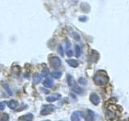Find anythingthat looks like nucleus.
Segmentation results:
<instances>
[{"mask_svg":"<svg viewBox=\"0 0 129 121\" xmlns=\"http://www.w3.org/2000/svg\"><path fill=\"white\" fill-rule=\"evenodd\" d=\"M94 82L99 86H104L108 82V77L102 72H99L94 76Z\"/></svg>","mask_w":129,"mask_h":121,"instance_id":"f257e3e1","label":"nucleus"},{"mask_svg":"<svg viewBox=\"0 0 129 121\" xmlns=\"http://www.w3.org/2000/svg\"><path fill=\"white\" fill-rule=\"evenodd\" d=\"M55 107L52 104H46V105H43L41 111H40V115H49L54 111Z\"/></svg>","mask_w":129,"mask_h":121,"instance_id":"f03ea898","label":"nucleus"},{"mask_svg":"<svg viewBox=\"0 0 129 121\" xmlns=\"http://www.w3.org/2000/svg\"><path fill=\"white\" fill-rule=\"evenodd\" d=\"M49 62L52 67H53L54 69H57L61 65V60L57 56H52L49 59Z\"/></svg>","mask_w":129,"mask_h":121,"instance_id":"7ed1b4c3","label":"nucleus"},{"mask_svg":"<svg viewBox=\"0 0 129 121\" xmlns=\"http://www.w3.org/2000/svg\"><path fill=\"white\" fill-rule=\"evenodd\" d=\"M83 117V113L80 111H76L71 115V121H80Z\"/></svg>","mask_w":129,"mask_h":121,"instance_id":"20e7f679","label":"nucleus"},{"mask_svg":"<svg viewBox=\"0 0 129 121\" xmlns=\"http://www.w3.org/2000/svg\"><path fill=\"white\" fill-rule=\"evenodd\" d=\"M60 97H61V95L60 94H58V93H55V94H52L49 96L46 97V101L48 103H52V102H55V101L60 99Z\"/></svg>","mask_w":129,"mask_h":121,"instance_id":"39448f33","label":"nucleus"},{"mask_svg":"<svg viewBox=\"0 0 129 121\" xmlns=\"http://www.w3.org/2000/svg\"><path fill=\"white\" fill-rule=\"evenodd\" d=\"M19 121H32L33 120V115L31 113H27L26 115H23L22 116H19Z\"/></svg>","mask_w":129,"mask_h":121,"instance_id":"423d86ee","label":"nucleus"},{"mask_svg":"<svg viewBox=\"0 0 129 121\" xmlns=\"http://www.w3.org/2000/svg\"><path fill=\"white\" fill-rule=\"evenodd\" d=\"M90 99L92 103H94V105H98L100 102V98L99 96L95 94V93H92V94L90 95Z\"/></svg>","mask_w":129,"mask_h":121,"instance_id":"0eeeda50","label":"nucleus"},{"mask_svg":"<svg viewBox=\"0 0 129 121\" xmlns=\"http://www.w3.org/2000/svg\"><path fill=\"white\" fill-rule=\"evenodd\" d=\"M32 80H33L34 85H37L41 82L42 75H40V74H38V73H36V74H34V75H33V78H32Z\"/></svg>","mask_w":129,"mask_h":121,"instance_id":"6e6552de","label":"nucleus"},{"mask_svg":"<svg viewBox=\"0 0 129 121\" xmlns=\"http://www.w3.org/2000/svg\"><path fill=\"white\" fill-rule=\"evenodd\" d=\"M7 106L9 107L11 109H13V110H15V109H16L18 107L19 103H18V101H16L15 99H11L7 103Z\"/></svg>","mask_w":129,"mask_h":121,"instance_id":"1a4fd4ad","label":"nucleus"},{"mask_svg":"<svg viewBox=\"0 0 129 121\" xmlns=\"http://www.w3.org/2000/svg\"><path fill=\"white\" fill-rule=\"evenodd\" d=\"M67 82H68V85L71 89L74 87L75 85H76V82L75 80L74 79V78L70 75V74H68L67 75Z\"/></svg>","mask_w":129,"mask_h":121,"instance_id":"9d476101","label":"nucleus"},{"mask_svg":"<svg viewBox=\"0 0 129 121\" xmlns=\"http://www.w3.org/2000/svg\"><path fill=\"white\" fill-rule=\"evenodd\" d=\"M43 85H44V86H45L47 88H50L52 86V85H53V81L51 78H46L43 82Z\"/></svg>","mask_w":129,"mask_h":121,"instance_id":"9b49d317","label":"nucleus"},{"mask_svg":"<svg viewBox=\"0 0 129 121\" xmlns=\"http://www.w3.org/2000/svg\"><path fill=\"white\" fill-rule=\"evenodd\" d=\"M106 116H107V119L109 120H114L116 118V115L115 114L113 111L108 110L106 113Z\"/></svg>","mask_w":129,"mask_h":121,"instance_id":"f8f14e48","label":"nucleus"},{"mask_svg":"<svg viewBox=\"0 0 129 121\" xmlns=\"http://www.w3.org/2000/svg\"><path fill=\"white\" fill-rule=\"evenodd\" d=\"M67 63L70 65V66L71 67H74V68H76V67H78V60H74V59H70V60H66Z\"/></svg>","mask_w":129,"mask_h":121,"instance_id":"ddd939ff","label":"nucleus"},{"mask_svg":"<svg viewBox=\"0 0 129 121\" xmlns=\"http://www.w3.org/2000/svg\"><path fill=\"white\" fill-rule=\"evenodd\" d=\"M88 118H87V121H94L95 119V114L94 112L91 111V110H88Z\"/></svg>","mask_w":129,"mask_h":121,"instance_id":"4468645a","label":"nucleus"},{"mask_svg":"<svg viewBox=\"0 0 129 121\" xmlns=\"http://www.w3.org/2000/svg\"><path fill=\"white\" fill-rule=\"evenodd\" d=\"M90 5L89 4H87V3H82L81 4V9H82L83 11H90Z\"/></svg>","mask_w":129,"mask_h":121,"instance_id":"2eb2a0df","label":"nucleus"},{"mask_svg":"<svg viewBox=\"0 0 129 121\" xmlns=\"http://www.w3.org/2000/svg\"><path fill=\"white\" fill-rule=\"evenodd\" d=\"M72 90L74 92H75V93H77V94H81V93H82V89L80 88L77 84L72 88Z\"/></svg>","mask_w":129,"mask_h":121,"instance_id":"dca6fc26","label":"nucleus"},{"mask_svg":"<svg viewBox=\"0 0 129 121\" xmlns=\"http://www.w3.org/2000/svg\"><path fill=\"white\" fill-rule=\"evenodd\" d=\"M62 75V73L60 71H55L52 73V77H53L55 78H60Z\"/></svg>","mask_w":129,"mask_h":121,"instance_id":"f3484780","label":"nucleus"},{"mask_svg":"<svg viewBox=\"0 0 129 121\" xmlns=\"http://www.w3.org/2000/svg\"><path fill=\"white\" fill-rule=\"evenodd\" d=\"M9 120V115L7 113H3L0 115V121H8Z\"/></svg>","mask_w":129,"mask_h":121,"instance_id":"a211bd4d","label":"nucleus"},{"mask_svg":"<svg viewBox=\"0 0 129 121\" xmlns=\"http://www.w3.org/2000/svg\"><path fill=\"white\" fill-rule=\"evenodd\" d=\"M3 87L5 88V90H6V91L8 93V95H12V92H11V89H10V87L8 86V85L6 83V82H3Z\"/></svg>","mask_w":129,"mask_h":121,"instance_id":"6ab92c4d","label":"nucleus"},{"mask_svg":"<svg viewBox=\"0 0 129 121\" xmlns=\"http://www.w3.org/2000/svg\"><path fill=\"white\" fill-rule=\"evenodd\" d=\"M41 74L44 77H47L48 74H49V70H48V68H44L41 71Z\"/></svg>","mask_w":129,"mask_h":121,"instance_id":"aec40b11","label":"nucleus"},{"mask_svg":"<svg viewBox=\"0 0 129 121\" xmlns=\"http://www.w3.org/2000/svg\"><path fill=\"white\" fill-rule=\"evenodd\" d=\"M78 82H79V84L82 85V86H86V85L87 84V81H86V79H85L83 78H81L78 79Z\"/></svg>","mask_w":129,"mask_h":121,"instance_id":"412c9836","label":"nucleus"},{"mask_svg":"<svg viewBox=\"0 0 129 121\" xmlns=\"http://www.w3.org/2000/svg\"><path fill=\"white\" fill-rule=\"evenodd\" d=\"M75 52H76V56H78V57L81 55V48L78 45L75 46Z\"/></svg>","mask_w":129,"mask_h":121,"instance_id":"4be33fe9","label":"nucleus"},{"mask_svg":"<svg viewBox=\"0 0 129 121\" xmlns=\"http://www.w3.org/2000/svg\"><path fill=\"white\" fill-rule=\"evenodd\" d=\"M57 49H58V52L60 54V56H64V52H63V48H62V46L60 45H58V48H57Z\"/></svg>","mask_w":129,"mask_h":121,"instance_id":"5701e85b","label":"nucleus"},{"mask_svg":"<svg viewBox=\"0 0 129 121\" xmlns=\"http://www.w3.org/2000/svg\"><path fill=\"white\" fill-rule=\"evenodd\" d=\"M6 103L5 102H0V111H3L5 109V107H6Z\"/></svg>","mask_w":129,"mask_h":121,"instance_id":"b1692460","label":"nucleus"},{"mask_svg":"<svg viewBox=\"0 0 129 121\" xmlns=\"http://www.w3.org/2000/svg\"><path fill=\"white\" fill-rule=\"evenodd\" d=\"M87 19H88V18L86 16H80L79 17V20L81 22H86Z\"/></svg>","mask_w":129,"mask_h":121,"instance_id":"393cba45","label":"nucleus"},{"mask_svg":"<svg viewBox=\"0 0 129 121\" xmlns=\"http://www.w3.org/2000/svg\"><path fill=\"white\" fill-rule=\"evenodd\" d=\"M66 54H67V56H69V57H71V56H73V51L70 50V49H67Z\"/></svg>","mask_w":129,"mask_h":121,"instance_id":"a878e982","label":"nucleus"},{"mask_svg":"<svg viewBox=\"0 0 129 121\" xmlns=\"http://www.w3.org/2000/svg\"><path fill=\"white\" fill-rule=\"evenodd\" d=\"M66 48L67 49H69V48H70V45H71V44H70V42L69 41V40H67L66 41Z\"/></svg>","mask_w":129,"mask_h":121,"instance_id":"bb28decb","label":"nucleus"},{"mask_svg":"<svg viewBox=\"0 0 129 121\" xmlns=\"http://www.w3.org/2000/svg\"><path fill=\"white\" fill-rule=\"evenodd\" d=\"M42 90H44V92L45 93V94H48V93H49V91H48V90H44V89H41Z\"/></svg>","mask_w":129,"mask_h":121,"instance_id":"cd10ccee","label":"nucleus"},{"mask_svg":"<svg viewBox=\"0 0 129 121\" xmlns=\"http://www.w3.org/2000/svg\"><path fill=\"white\" fill-rule=\"evenodd\" d=\"M24 77H25V78H28V77H29V74H27V73H26V74H24Z\"/></svg>","mask_w":129,"mask_h":121,"instance_id":"c85d7f7f","label":"nucleus"},{"mask_svg":"<svg viewBox=\"0 0 129 121\" xmlns=\"http://www.w3.org/2000/svg\"><path fill=\"white\" fill-rule=\"evenodd\" d=\"M44 121H50V120H44Z\"/></svg>","mask_w":129,"mask_h":121,"instance_id":"c756f323","label":"nucleus"}]
</instances>
